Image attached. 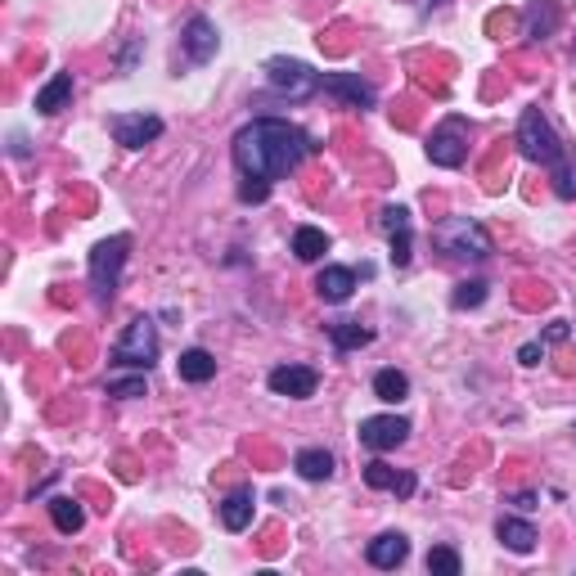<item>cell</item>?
Wrapping results in <instances>:
<instances>
[{"label": "cell", "mask_w": 576, "mask_h": 576, "mask_svg": "<svg viewBox=\"0 0 576 576\" xmlns=\"http://www.w3.org/2000/svg\"><path fill=\"white\" fill-rule=\"evenodd\" d=\"M315 149H320V144H315L302 126L279 122V117H252L230 144L239 176L243 180H266V185H275L279 176L297 171Z\"/></svg>", "instance_id": "obj_1"}, {"label": "cell", "mask_w": 576, "mask_h": 576, "mask_svg": "<svg viewBox=\"0 0 576 576\" xmlns=\"http://www.w3.org/2000/svg\"><path fill=\"white\" fill-rule=\"evenodd\" d=\"M513 140H518L522 158L549 171V180H554V194L563 198V203H572V198H576V149L554 131V122H549L536 104L522 108L518 135H513Z\"/></svg>", "instance_id": "obj_2"}, {"label": "cell", "mask_w": 576, "mask_h": 576, "mask_svg": "<svg viewBox=\"0 0 576 576\" xmlns=\"http://www.w3.org/2000/svg\"><path fill=\"white\" fill-rule=\"evenodd\" d=\"M126 257H131V234H108L90 248V297H95V306H108L117 297Z\"/></svg>", "instance_id": "obj_3"}, {"label": "cell", "mask_w": 576, "mask_h": 576, "mask_svg": "<svg viewBox=\"0 0 576 576\" xmlns=\"http://www.w3.org/2000/svg\"><path fill=\"white\" fill-rule=\"evenodd\" d=\"M432 243H437L446 257H491V234L473 221V216H446V221L432 230Z\"/></svg>", "instance_id": "obj_4"}, {"label": "cell", "mask_w": 576, "mask_h": 576, "mask_svg": "<svg viewBox=\"0 0 576 576\" xmlns=\"http://www.w3.org/2000/svg\"><path fill=\"white\" fill-rule=\"evenodd\" d=\"M113 365L122 369H153L158 365V329H153L149 315L131 320L122 329V338L113 342Z\"/></svg>", "instance_id": "obj_5"}, {"label": "cell", "mask_w": 576, "mask_h": 576, "mask_svg": "<svg viewBox=\"0 0 576 576\" xmlns=\"http://www.w3.org/2000/svg\"><path fill=\"white\" fill-rule=\"evenodd\" d=\"M266 81L288 99H311L320 90V72L302 59H288V54H275L266 59Z\"/></svg>", "instance_id": "obj_6"}, {"label": "cell", "mask_w": 576, "mask_h": 576, "mask_svg": "<svg viewBox=\"0 0 576 576\" xmlns=\"http://www.w3.org/2000/svg\"><path fill=\"white\" fill-rule=\"evenodd\" d=\"M468 135H473V126H468L464 117H446V122L432 131V140H428V162H432V167H464Z\"/></svg>", "instance_id": "obj_7"}, {"label": "cell", "mask_w": 576, "mask_h": 576, "mask_svg": "<svg viewBox=\"0 0 576 576\" xmlns=\"http://www.w3.org/2000/svg\"><path fill=\"white\" fill-rule=\"evenodd\" d=\"M378 230L387 234V248H392V266H410L414 257V230H410V207L387 203L378 212Z\"/></svg>", "instance_id": "obj_8"}, {"label": "cell", "mask_w": 576, "mask_h": 576, "mask_svg": "<svg viewBox=\"0 0 576 576\" xmlns=\"http://www.w3.org/2000/svg\"><path fill=\"white\" fill-rule=\"evenodd\" d=\"M108 131H113V140L122 149H144V144H153L162 135V117L158 113H113Z\"/></svg>", "instance_id": "obj_9"}, {"label": "cell", "mask_w": 576, "mask_h": 576, "mask_svg": "<svg viewBox=\"0 0 576 576\" xmlns=\"http://www.w3.org/2000/svg\"><path fill=\"white\" fill-rule=\"evenodd\" d=\"M410 437V419H401V414H369V419H360V446L369 450H396L401 441Z\"/></svg>", "instance_id": "obj_10"}, {"label": "cell", "mask_w": 576, "mask_h": 576, "mask_svg": "<svg viewBox=\"0 0 576 576\" xmlns=\"http://www.w3.org/2000/svg\"><path fill=\"white\" fill-rule=\"evenodd\" d=\"M266 387L275 396H288V401H306V396H315V387H320V374H315L311 365H275L266 374Z\"/></svg>", "instance_id": "obj_11"}, {"label": "cell", "mask_w": 576, "mask_h": 576, "mask_svg": "<svg viewBox=\"0 0 576 576\" xmlns=\"http://www.w3.org/2000/svg\"><path fill=\"white\" fill-rule=\"evenodd\" d=\"M320 86L329 90L333 99H342L347 108H360V113L378 104L374 86H369V81H360V72H320Z\"/></svg>", "instance_id": "obj_12"}, {"label": "cell", "mask_w": 576, "mask_h": 576, "mask_svg": "<svg viewBox=\"0 0 576 576\" xmlns=\"http://www.w3.org/2000/svg\"><path fill=\"white\" fill-rule=\"evenodd\" d=\"M180 45H185V59L189 63H207L216 54V45H221V36H216V23L207 14H194L185 23V32H180Z\"/></svg>", "instance_id": "obj_13"}, {"label": "cell", "mask_w": 576, "mask_h": 576, "mask_svg": "<svg viewBox=\"0 0 576 576\" xmlns=\"http://www.w3.org/2000/svg\"><path fill=\"white\" fill-rule=\"evenodd\" d=\"M558 23H563L558 0H531V5L522 9V36H527V41H545V36H554Z\"/></svg>", "instance_id": "obj_14"}, {"label": "cell", "mask_w": 576, "mask_h": 576, "mask_svg": "<svg viewBox=\"0 0 576 576\" xmlns=\"http://www.w3.org/2000/svg\"><path fill=\"white\" fill-rule=\"evenodd\" d=\"M365 558H369V567H383V572H392V567H401L405 558H410V540H405L401 531H383V536L369 540Z\"/></svg>", "instance_id": "obj_15"}, {"label": "cell", "mask_w": 576, "mask_h": 576, "mask_svg": "<svg viewBox=\"0 0 576 576\" xmlns=\"http://www.w3.org/2000/svg\"><path fill=\"white\" fill-rule=\"evenodd\" d=\"M252 513H257V491L252 486H239L221 500V522L225 531H248L252 527Z\"/></svg>", "instance_id": "obj_16"}, {"label": "cell", "mask_w": 576, "mask_h": 576, "mask_svg": "<svg viewBox=\"0 0 576 576\" xmlns=\"http://www.w3.org/2000/svg\"><path fill=\"white\" fill-rule=\"evenodd\" d=\"M315 293L324 297V302H347L351 293H356V270L351 266H324L320 275H315Z\"/></svg>", "instance_id": "obj_17"}, {"label": "cell", "mask_w": 576, "mask_h": 576, "mask_svg": "<svg viewBox=\"0 0 576 576\" xmlns=\"http://www.w3.org/2000/svg\"><path fill=\"white\" fill-rule=\"evenodd\" d=\"M365 486L369 491H396L405 500V495H414V473H396L392 464H383V459H374V464H365Z\"/></svg>", "instance_id": "obj_18"}, {"label": "cell", "mask_w": 576, "mask_h": 576, "mask_svg": "<svg viewBox=\"0 0 576 576\" xmlns=\"http://www.w3.org/2000/svg\"><path fill=\"white\" fill-rule=\"evenodd\" d=\"M68 104H72V72H54V77L36 90V113L54 117V113H63Z\"/></svg>", "instance_id": "obj_19"}, {"label": "cell", "mask_w": 576, "mask_h": 576, "mask_svg": "<svg viewBox=\"0 0 576 576\" xmlns=\"http://www.w3.org/2000/svg\"><path fill=\"white\" fill-rule=\"evenodd\" d=\"M495 540H500L504 549H513V554H531L536 549V527H531L527 518H500L495 522Z\"/></svg>", "instance_id": "obj_20"}, {"label": "cell", "mask_w": 576, "mask_h": 576, "mask_svg": "<svg viewBox=\"0 0 576 576\" xmlns=\"http://www.w3.org/2000/svg\"><path fill=\"white\" fill-rule=\"evenodd\" d=\"M329 342H333V351H360L374 342V329L360 320H338V324H329Z\"/></svg>", "instance_id": "obj_21"}, {"label": "cell", "mask_w": 576, "mask_h": 576, "mask_svg": "<svg viewBox=\"0 0 576 576\" xmlns=\"http://www.w3.org/2000/svg\"><path fill=\"white\" fill-rule=\"evenodd\" d=\"M293 468L306 477V482H329V477H333V455H329V450H320V446H306V450H297Z\"/></svg>", "instance_id": "obj_22"}, {"label": "cell", "mask_w": 576, "mask_h": 576, "mask_svg": "<svg viewBox=\"0 0 576 576\" xmlns=\"http://www.w3.org/2000/svg\"><path fill=\"white\" fill-rule=\"evenodd\" d=\"M180 378L185 383H207V378H216V356L212 351H203V347H189V351H180Z\"/></svg>", "instance_id": "obj_23"}, {"label": "cell", "mask_w": 576, "mask_h": 576, "mask_svg": "<svg viewBox=\"0 0 576 576\" xmlns=\"http://www.w3.org/2000/svg\"><path fill=\"white\" fill-rule=\"evenodd\" d=\"M293 252H297V261H320L324 252H329V234H324L320 225H297V230H293Z\"/></svg>", "instance_id": "obj_24"}, {"label": "cell", "mask_w": 576, "mask_h": 576, "mask_svg": "<svg viewBox=\"0 0 576 576\" xmlns=\"http://www.w3.org/2000/svg\"><path fill=\"white\" fill-rule=\"evenodd\" d=\"M50 518H54V527H59L63 536H77V531L86 527V509H81L77 500H68V495H54L50 500Z\"/></svg>", "instance_id": "obj_25"}, {"label": "cell", "mask_w": 576, "mask_h": 576, "mask_svg": "<svg viewBox=\"0 0 576 576\" xmlns=\"http://www.w3.org/2000/svg\"><path fill=\"white\" fill-rule=\"evenodd\" d=\"M374 396L387 405H401L405 396H410V378L401 374V369H378L374 374Z\"/></svg>", "instance_id": "obj_26"}, {"label": "cell", "mask_w": 576, "mask_h": 576, "mask_svg": "<svg viewBox=\"0 0 576 576\" xmlns=\"http://www.w3.org/2000/svg\"><path fill=\"white\" fill-rule=\"evenodd\" d=\"M482 302H486V279H464V284H455V293H450L455 311H468V306H482Z\"/></svg>", "instance_id": "obj_27"}, {"label": "cell", "mask_w": 576, "mask_h": 576, "mask_svg": "<svg viewBox=\"0 0 576 576\" xmlns=\"http://www.w3.org/2000/svg\"><path fill=\"white\" fill-rule=\"evenodd\" d=\"M428 572L432 576H459L464 563H459V554L450 545H437V549H428Z\"/></svg>", "instance_id": "obj_28"}, {"label": "cell", "mask_w": 576, "mask_h": 576, "mask_svg": "<svg viewBox=\"0 0 576 576\" xmlns=\"http://www.w3.org/2000/svg\"><path fill=\"white\" fill-rule=\"evenodd\" d=\"M108 396H144V369L135 378H108Z\"/></svg>", "instance_id": "obj_29"}, {"label": "cell", "mask_w": 576, "mask_h": 576, "mask_svg": "<svg viewBox=\"0 0 576 576\" xmlns=\"http://www.w3.org/2000/svg\"><path fill=\"white\" fill-rule=\"evenodd\" d=\"M239 198H243V203H266V198H270V185H266V180H243V185H239Z\"/></svg>", "instance_id": "obj_30"}, {"label": "cell", "mask_w": 576, "mask_h": 576, "mask_svg": "<svg viewBox=\"0 0 576 576\" xmlns=\"http://www.w3.org/2000/svg\"><path fill=\"white\" fill-rule=\"evenodd\" d=\"M518 360H522V365H540V360H545V338H540V342H527V347L518 351Z\"/></svg>", "instance_id": "obj_31"}, {"label": "cell", "mask_w": 576, "mask_h": 576, "mask_svg": "<svg viewBox=\"0 0 576 576\" xmlns=\"http://www.w3.org/2000/svg\"><path fill=\"white\" fill-rule=\"evenodd\" d=\"M567 333H572V329H567V320H554V324L545 329V347H549V342H563Z\"/></svg>", "instance_id": "obj_32"}, {"label": "cell", "mask_w": 576, "mask_h": 576, "mask_svg": "<svg viewBox=\"0 0 576 576\" xmlns=\"http://www.w3.org/2000/svg\"><path fill=\"white\" fill-rule=\"evenodd\" d=\"M513 504H518V509H536V491H518Z\"/></svg>", "instance_id": "obj_33"}, {"label": "cell", "mask_w": 576, "mask_h": 576, "mask_svg": "<svg viewBox=\"0 0 576 576\" xmlns=\"http://www.w3.org/2000/svg\"><path fill=\"white\" fill-rule=\"evenodd\" d=\"M441 5V0H419V9H423V14H428V9H437Z\"/></svg>", "instance_id": "obj_34"}]
</instances>
